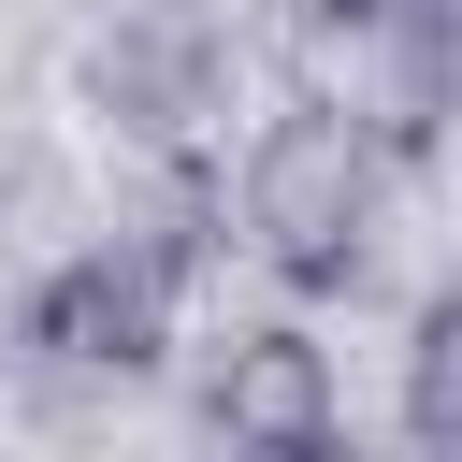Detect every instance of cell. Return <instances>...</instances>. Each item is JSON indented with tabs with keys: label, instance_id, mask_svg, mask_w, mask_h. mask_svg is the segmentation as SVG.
Returning <instances> with one entry per match:
<instances>
[]
</instances>
